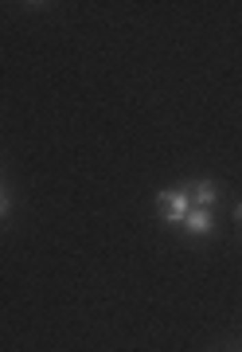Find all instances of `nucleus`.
<instances>
[{
  "mask_svg": "<svg viewBox=\"0 0 242 352\" xmlns=\"http://www.w3.org/2000/svg\"><path fill=\"white\" fill-rule=\"evenodd\" d=\"M156 212H160V219H168V223H184V215L191 212V200L184 188H165L160 196H156Z\"/></svg>",
  "mask_w": 242,
  "mask_h": 352,
  "instance_id": "1",
  "label": "nucleus"
},
{
  "mask_svg": "<svg viewBox=\"0 0 242 352\" xmlns=\"http://www.w3.org/2000/svg\"><path fill=\"white\" fill-rule=\"evenodd\" d=\"M184 192H188L191 208H211V204H219V184L215 180H191V184H184Z\"/></svg>",
  "mask_w": 242,
  "mask_h": 352,
  "instance_id": "2",
  "label": "nucleus"
},
{
  "mask_svg": "<svg viewBox=\"0 0 242 352\" xmlns=\"http://www.w3.org/2000/svg\"><path fill=\"white\" fill-rule=\"evenodd\" d=\"M211 208H191L188 215H184V231L188 235H211Z\"/></svg>",
  "mask_w": 242,
  "mask_h": 352,
  "instance_id": "3",
  "label": "nucleus"
},
{
  "mask_svg": "<svg viewBox=\"0 0 242 352\" xmlns=\"http://www.w3.org/2000/svg\"><path fill=\"white\" fill-rule=\"evenodd\" d=\"M8 208H12V200H8V192L0 188V215H8Z\"/></svg>",
  "mask_w": 242,
  "mask_h": 352,
  "instance_id": "4",
  "label": "nucleus"
},
{
  "mask_svg": "<svg viewBox=\"0 0 242 352\" xmlns=\"http://www.w3.org/2000/svg\"><path fill=\"white\" fill-rule=\"evenodd\" d=\"M234 219H239V223H242V204H239V208H234Z\"/></svg>",
  "mask_w": 242,
  "mask_h": 352,
  "instance_id": "5",
  "label": "nucleus"
}]
</instances>
